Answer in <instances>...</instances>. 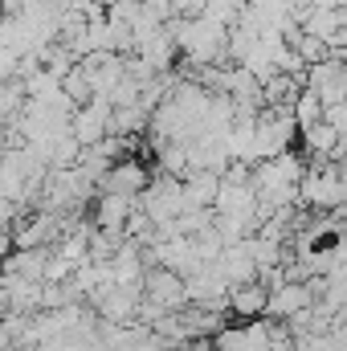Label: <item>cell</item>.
<instances>
[{
    "label": "cell",
    "instance_id": "obj_3",
    "mask_svg": "<svg viewBox=\"0 0 347 351\" xmlns=\"http://www.w3.org/2000/svg\"><path fill=\"white\" fill-rule=\"evenodd\" d=\"M139 208L135 196H123V192H102L94 200V225L98 229H110V233H127V221L131 213Z\"/></svg>",
    "mask_w": 347,
    "mask_h": 351
},
{
    "label": "cell",
    "instance_id": "obj_5",
    "mask_svg": "<svg viewBox=\"0 0 347 351\" xmlns=\"http://www.w3.org/2000/svg\"><path fill=\"white\" fill-rule=\"evenodd\" d=\"M229 311L237 319H258L270 311V286L265 282H246V286H233L229 294Z\"/></svg>",
    "mask_w": 347,
    "mask_h": 351
},
{
    "label": "cell",
    "instance_id": "obj_6",
    "mask_svg": "<svg viewBox=\"0 0 347 351\" xmlns=\"http://www.w3.org/2000/svg\"><path fill=\"white\" fill-rule=\"evenodd\" d=\"M339 172H344V180H347V160H344V164H339Z\"/></svg>",
    "mask_w": 347,
    "mask_h": 351
},
{
    "label": "cell",
    "instance_id": "obj_4",
    "mask_svg": "<svg viewBox=\"0 0 347 351\" xmlns=\"http://www.w3.org/2000/svg\"><path fill=\"white\" fill-rule=\"evenodd\" d=\"M102 188L106 192H123V196H143L152 188V180H147V172L135 160H119L110 172L102 176Z\"/></svg>",
    "mask_w": 347,
    "mask_h": 351
},
{
    "label": "cell",
    "instance_id": "obj_1",
    "mask_svg": "<svg viewBox=\"0 0 347 351\" xmlns=\"http://www.w3.org/2000/svg\"><path fill=\"white\" fill-rule=\"evenodd\" d=\"M298 196L302 204L311 208H344L347 204V180L339 168H327V172H307L298 184Z\"/></svg>",
    "mask_w": 347,
    "mask_h": 351
},
{
    "label": "cell",
    "instance_id": "obj_2",
    "mask_svg": "<svg viewBox=\"0 0 347 351\" xmlns=\"http://www.w3.org/2000/svg\"><path fill=\"white\" fill-rule=\"evenodd\" d=\"M311 306H315L311 282L294 278V282H282L278 290H270V311H265V315H274V319H294L298 311H311Z\"/></svg>",
    "mask_w": 347,
    "mask_h": 351
}]
</instances>
